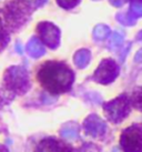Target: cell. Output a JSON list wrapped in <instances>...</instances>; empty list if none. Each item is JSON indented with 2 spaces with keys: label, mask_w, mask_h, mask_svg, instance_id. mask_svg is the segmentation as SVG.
Instances as JSON below:
<instances>
[{
  "label": "cell",
  "mask_w": 142,
  "mask_h": 152,
  "mask_svg": "<svg viewBox=\"0 0 142 152\" xmlns=\"http://www.w3.org/2000/svg\"><path fill=\"white\" fill-rule=\"evenodd\" d=\"M121 41H122V38L119 36L118 34H114L111 37V41H110V45L112 47H117V46H119L120 43H121Z\"/></svg>",
  "instance_id": "obj_16"
},
{
  "label": "cell",
  "mask_w": 142,
  "mask_h": 152,
  "mask_svg": "<svg viewBox=\"0 0 142 152\" xmlns=\"http://www.w3.org/2000/svg\"><path fill=\"white\" fill-rule=\"evenodd\" d=\"M131 104L137 108L138 110L142 111V88H139L138 90H135L131 97Z\"/></svg>",
  "instance_id": "obj_14"
},
{
  "label": "cell",
  "mask_w": 142,
  "mask_h": 152,
  "mask_svg": "<svg viewBox=\"0 0 142 152\" xmlns=\"http://www.w3.org/2000/svg\"><path fill=\"white\" fill-rule=\"evenodd\" d=\"M110 34V29L105 25H99L96 27V29L93 30V36L94 38L98 40H103L109 36Z\"/></svg>",
  "instance_id": "obj_13"
},
{
  "label": "cell",
  "mask_w": 142,
  "mask_h": 152,
  "mask_svg": "<svg viewBox=\"0 0 142 152\" xmlns=\"http://www.w3.org/2000/svg\"><path fill=\"white\" fill-rule=\"evenodd\" d=\"M61 135L66 139H75L78 135V127L75 124H68L62 128Z\"/></svg>",
  "instance_id": "obj_12"
},
{
  "label": "cell",
  "mask_w": 142,
  "mask_h": 152,
  "mask_svg": "<svg viewBox=\"0 0 142 152\" xmlns=\"http://www.w3.org/2000/svg\"><path fill=\"white\" fill-rule=\"evenodd\" d=\"M46 1L47 0H17V4H19L20 7L34 10V9L42 6L43 4H46Z\"/></svg>",
  "instance_id": "obj_11"
},
{
  "label": "cell",
  "mask_w": 142,
  "mask_h": 152,
  "mask_svg": "<svg viewBox=\"0 0 142 152\" xmlns=\"http://www.w3.org/2000/svg\"><path fill=\"white\" fill-rule=\"evenodd\" d=\"M119 75V67L112 59H105L96 70L93 79L102 85L112 82Z\"/></svg>",
  "instance_id": "obj_5"
},
{
  "label": "cell",
  "mask_w": 142,
  "mask_h": 152,
  "mask_svg": "<svg viewBox=\"0 0 142 152\" xmlns=\"http://www.w3.org/2000/svg\"><path fill=\"white\" fill-rule=\"evenodd\" d=\"M38 79L42 87L50 93L59 94L70 90L75 80V75L67 64L48 61L40 68Z\"/></svg>",
  "instance_id": "obj_1"
},
{
  "label": "cell",
  "mask_w": 142,
  "mask_h": 152,
  "mask_svg": "<svg viewBox=\"0 0 142 152\" xmlns=\"http://www.w3.org/2000/svg\"><path fill=\"white\" fill-rule=\"evenodd\" d=\"M26 49H27L28 55H29L30 57H32V58H39V57H41V56L45 55V52H46L45 46H43V45L39 41V39H37V38L30 39L29 42L27 43Z\"/></svg>",
  "instance_id": "obj_9"
},
{
  "label": "cell",
  "mask_w": 142,
  "mask_h": 152,
  "mask_svg": "<svg viewBox=\"0 0 142 152\" xmlns=\"http://www.w3.org/2000/svg\"><path fill=\"white\" fill-rule=\"evenodd\" d=\"M83 128L86 132L88 134L92 135V137L102 135L105 132V129H107L105 123L96 114H91L84 120Z\"/></svg>",
  "instance_id": "obj_7"
},
{
  "label": "cell",
  "mask_w": 142,
  "mask_h": 152,
  "mask_svg": "<svg viewBox=\"0 0 142 152\" xmlns=\"http://www.w3.org/2000/svg\"><path fill=\"white\" fill-rule=\"evenodd\" d=\"M89 61H90V51L87 49L79 50L75 55V64H77V67L86 68Z\"/></svg>",
  "instance_id": "obj_10"
},
{
  "label": "cell",
  "mask_w": 142,
  "mask_h": 152,
  "mask_svg": "<svg viewBox=\"0 0 142 152\" xmlns=\"http://www.w3.org/2000/svg\"><path fill=\"white\" fill-rule=\"evenodd\" d=\"M0 152H8V150H7V148L4 145L0 144Z\"/></svg>",
  "instance_id": "obj_19"
},
{
  "label": "cell",
  "mask_w": 142,
  "mask_h": 152,
  "mask_svg": "<svg viewBox=\"0 0 142 152\" xmlns=\"http://www.w3.org/2000/svg\"><path fill=\"white\" fill-rule=\"evenodd\" d=\"M135 2H139V1H138V0H135Z\"/></svg>",
  "instance_id": "obj_20"
},
{
  "label": "cell",
  "mask_w": 142,
  "mask_h": 152,
  "mask_svg": "<svg viewBox=\"0 0 142 152\" xmlns=\"http://www.w3.org/2000/svg\"><path fill=\"white\" fill-rule=\"evenodd\" d=\"M120 144L124 152H142V128L131 126L125 129L120 138Z\"/></svg>",
  "instance_id": "obj_4"
},
{
  "label": "cell",
  "mask_w": 142,
  "mask_h": 152,
  "mask_svg": "<svg viewBox=\"0 0 142 152\" xmlns=\"http://www.w3.org/2000/svg\"><path fill=\"white\" fill-rule=\"evenodd\" d=\"M57 2L63 9H71L79 4L80 0H57Z\"/></svg>",
  "instance_id": "obj_15"
},
{
  "label": "cell",
  "mask_w": 142,
  "mask_h": 152,
  "mask_svg": "<svg viewBox=\"0 0 142 152\" xmlns=\"http://www.w3.org/2000/svg\"><path fill=\"white\" fill-rule=\"evenodd\" d=\"M130 106L131 102L129 98L125 94H121L112 101L105 103L103 109L108 120L113 123H119L129 114Z\"/></svg>",
  "instance_id": "obj_3"
},
{
  "label": "cell",
  "mask_w": 142,
  "mask_h": 152,
  "mask_svg": "<svg viewBox=\"0 0 142 152\" xmlns=\"http://www.w3.org/2000/svg\"><path fill=\"white\" fill-rule=\"evenodd\" d=\"M4 85L10 92L22 94L29 89V76L21 67H11L4 73Z\"/></svg>",
  "instance_id": "obj_2"
},
{
  "label": "cell",
  "mask_w": 142,
  "mask_h": 152,
  "mask_svg": "<svg viewBox=\"0 0 142 152\" xmlns=\"http://www.w3.org/2000/svg\"><path fill=\"white\" fill-rule=\"evenodd\" d=\"M111 1V4H114V6H120V4H122V2H123V0H110Z\"/></svg>",
  "instance_id": "obj_18"
},
{
  "label": "cell",
  "mask_w": 142,
  "mask_h": 152,
  "mask_svg": "<svg viewBox=\"0 0 142 152\" xmlns=\"http://www.w3.org/2000/svg\"><path fill=\"white\" fill-rule=\"evenodd\" d=\"M38 32L42 42L47 47L54 49L60 43V30L51 22H40L38 25Z\"/></svg>",
  "instance_id": "obj_6"
},
{
  "label": "cell",
  "mask_w": 142,
  "mask_h": 152,
  "mask_svg": "<svg viewBox=\"0 0 142 152\" xmlns=\"http://www.w3.org/2000/svg\"><path fill=\"white\" fill-rule=\"evenodd\" d=\"M36 152H72V150L58 140L47 139L39 143Z\"/></svg>",
  "instance_id": "obj_8"
},
{
  "label": "cell",
  "mask_w": 142,
  "mask_h": 152,
  "mask_svg": "<svg viewBox=\"0 0 142 152\" xmlns=\"http://www.w3.org/2000/svg\"><path fill=\"white\" fill-rule=\"evenodd\" d=\"M6 38V36L4 34V30H2V26H1V21H0V42Z\"/></svg>",
  "instance_id": "obj_17"
}]
</instances>
